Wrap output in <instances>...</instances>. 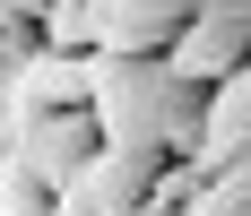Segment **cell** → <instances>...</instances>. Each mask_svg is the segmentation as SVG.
<instances>
[{
  "instance_id": "cell-1",
  "label": "cell",
  "mask_w": 251,
  "mask_h": 216,
  "mask_svg": "<svg viewBox=\"0 0 251 216\" xmlns=\"http://www.w3.org/2000/svg\"><path fill=\"white\" fill-rule=\"evenodd\" d=\"M96 121L113 147L200 156L208 139V87L182 78L165 52H96Z\"/></svg>"
},
{
  "instance_id": "cell-2",
  "label": "cell",
  "mask_w": 251,
  "mask_h": 216,
  "mask_svg": "<svg viewBox=\"0 0 251 216\" xmlns=\"http://www.w3.org/2000/svg\"><path fill=\"white\" fill-rule=\"evenodd\" d=\"M0 147H18L44 182L70 191L78 173H87V156L104 147V121H96V104H26V113L9 121V139H0Z\"/></svg>"
},
{
  "instance_id": "cell-3",
  "label": "cell",
  "mask_w": 251,
  "mask_h": 216,
  "mask_svg": "<svg viewBox=\"0 0 251 216\" xmlns=\"http://www.w3.org/2000/svg\"><path fill=\"white\" fill-rule=\"evenodd\" d=\"M182 78H200V87H217V78H234L251 61V0H200V18L174 35V52H165Z\"/></svg>"
},
{
  "instance_id": "cell-4",
  "label": "cell",
  "mask_w": 251,
  "mask_h": 216,
  "mask_svg": "<svg viewBox=\"0 0 251 216\" xmlns=\"http://www.w3.org/2000/svg\"><path fill=\"white\" fill-rule=\"evenodd\" d=\"M200 0H96V52H174Z\"/></svg>"
},
{
  "instance_id": "cell-5",
  "label": "cell",
  "mask_w": 251,
  "mask_h": 216,
  "mask_svg": "<svg viewBox=\"0 0 251 216\" xmlns=\"http://www.w3.org/2000/svg\"><path fill=\"white\" fill-rule=\"evenodd\" d=\"M251 147V61L234 78H217V87H208V139H200V156H191V165H226V156H243Z\"/></svg>"
},
{
  "instance_id": "cell-6",
  "label": "cell",
  "mask_w": 251,
  "mask_h": 216,
  "mask_svg": "<svg viewBox=\"0 0 251 216\" xmlns=\"http://www.w3.org/2000/svg\"><path fill=\"white\" fill-rule=\"evenodd\" d=\"M0 216H61V182H44L18 147H0Z\"/></svg>"
},
{
  "instance_id": "cell-7",
  "label": "cell",
  "mask_w": 251,
  "mask_h": 216,
  "mask_svg": "<svg viewBox=\"0 0 251 216\" xmlns=\"http://www.w3.org/2000/svg\"><path fill=\"white\" fill-rule=\"evenodd\" d=\"M44 44L96 52V0H52V9H44Z\"/></svg>"
},
{
  "instance_id": "cell-8",
  "label": "cell",
  "mask_w": 251,
  "mask_h": 216,
  "mask_svg": "<svg viewBox=\"0 0 251 216\" xmlns=\"http://www.w3.org/2000/svg\"><path fill=\"white\" fill-rule=\"evenodd\" d=\"M61 216H104L96 199H78V191H61Z\"/></svg>"
}]
</instances>
